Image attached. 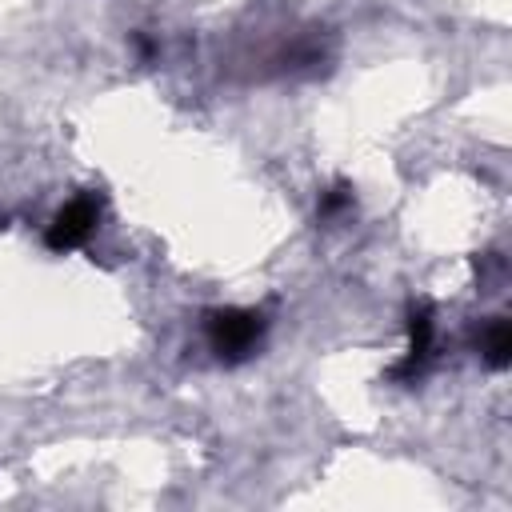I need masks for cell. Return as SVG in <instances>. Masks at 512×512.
Masks as SVG:
<instances>
[{
	"label": "cell",
	"mask_w": 512,
	"mask_h": 512,
	"mask_svg": "<svg viewBox=\"0 0 512 512\" xmlns=\"http://www.w3.org/2000/svg\"><path fill=\"white\" fill-rule=\"evenodd\" d=\"M208 344L220 360H244L248 352H256L260 344V332H264V320L260 312H240V308H224V312H212L208 324Z\"/></svg>",
	"instance_id": "cell-1"
},
{
	"label": "cell",
	"mask_w": 512,
	"mask_h": 512,
	"mask_svg": "<svg viewBox=\"0 0 512 512\" xmlns=\"http://www.w3.org/2000/svg\"><path fill=\"white\" fill-rule=\"evenodd\" d=\"M96 220H100V204L92 196H76L72 204H64L56 212V220L48 228V244L52 248H76V244H84L92 236Z\"/></svg>",
	"instance_id": "cell-2"
},
{
	"label": "cell",
	"mask_w": 512,
	"mask_h": 512,
	"mask_svg": "<svg viewBox=\"0 0 512 512\" xmlns=\"http://www.w3.org/2000/svg\"><path fill=\"white\" fill-rule=\"evenodd\" d=\"M480 352L492 368H504L508 364V352H512V336H508V324L504 320H492L480 336Z\"/></svg>",
	"instance_id": "cell-3"
}]
</instances>
